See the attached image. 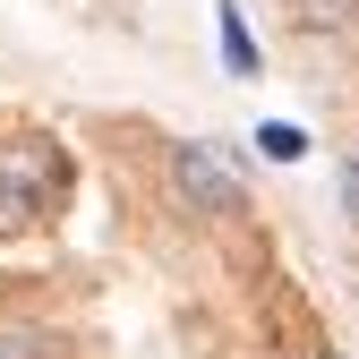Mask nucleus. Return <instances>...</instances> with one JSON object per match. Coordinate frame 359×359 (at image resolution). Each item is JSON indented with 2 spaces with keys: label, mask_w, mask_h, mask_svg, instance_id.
<instances>
[{
  "label": "nucleus",
  "mask_w": 359,
  "mask_h": 359,
  "mask_svg": "<svg viewBox=\"0 0 359 359\" xmlns=\"http://www.w3.org/2000/svg\"><path fill=\"white\" fill-rule=\"evenodd\" d=\"M342 214H351V222H359V146H351V154H342Z\"/></svg>",
  "instance_id": "nucleus-7"
},
{
  "label": "nucleus",
  "mask_w": 359,
  "mask_h": 359,
  "mask_svg": "<svg viewBox=\"0 0 359 359\" xmlns=\"http://www.w3.org/2000/svg\"><path fill=\"white\" fill-rule=\"evenodd\" d=\"M257 146L274 154V163H299V154H308V137H299L291 120H265V128H257Z\"/></svg>",
  "instance_id": "nucleus-5"
},
{
  "label": "nucleus",
  "mask_w": 359,
  "mask_h": 359,
  "mask_svg": "<svg viewBox=\"0 0 359 359\" xmlns=\"http://www.w3.org/2000/svg\"><path fill=\"white\" fill-rule=\"evenodd\" d=\"M283 9H291L299 34H342V26H359V0H283Z\"/></svg>",
  "instance_id": "nucleus-3"
},
{
  "label": "nucleus",
  "mask_w": 359,
  "mask_h": 359,
  "mask_svg": "<svg viewBox=\"0 0 359 359\" xmlns=\"http://www.w3.org/2000/svg\"><path fill=\"white\" fill-rule=\"evenodd\" d=\"M222 60H231L240 77H257V43H248V26H240V9L222 0Z\"/></svg>",
  "instance_id": "nucleus-4"
},
{
  "label": "nucleus",
  "mask_w": 359,
  "mask_h": 359,
  "mask_svg": "<svg viewBox=\"0 0 359 359\" xmlns=\"http://www.w3.org/2000/svg\"><path fill=\"white\" fill-rule=\"evenodd\" d=\"M0 359H52V342L43 334H0Z\"/></svg>",
  "instance_id": "nucleus-6"
},
{
  "label": "nucleus",
  "mask_w": 359,
  "mask_h": 359,
  "mask_svg": "<svg viewBox=\"0 0 359 359\" xmlns=\"http://www.w3.org/2000/svg\"><path fill=\"white\" fill-rule=\"evenodd\" d=\"M52 189H60L52 146H34V137L0 146V231H26V222H43V214H52Z\"/></svg>",
  "instance_id": "nucleus-1"
},
{
  "label": "nucleus",
  "mask_w": 359,
  "mask_h": 359,
  "mask_svg": "<svg viewBox=\"0 0 359 359\" xmlns=\"http://www.w3.org/2000/svg\"><path fill=\"white\" fill-rule=\"evenodd\" d=\"M171 180H180V197H189L197 214H240V180L222 171L205 146H171Z\"/></svg>",
  "instance_id": "nucleus-2"
}]
</instances>
